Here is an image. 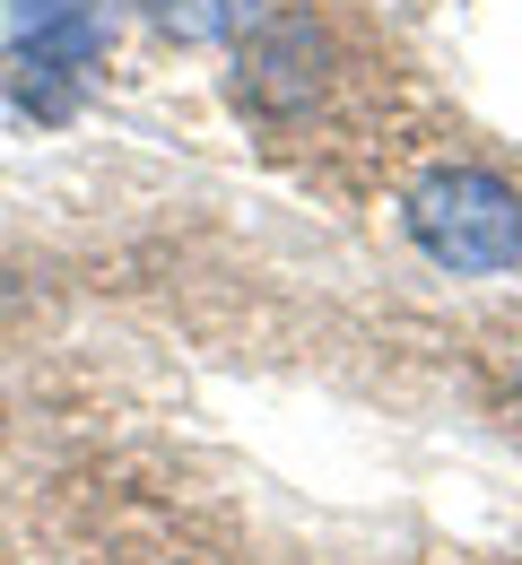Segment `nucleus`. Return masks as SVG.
<instances>
[{"label":"nucleus","mask_w":522,"mask_h":565,"mask_svg":"<svg viewBox=\"0 0 522 565\" xmlns=\"http://www.w3.org/2000/svg\"><path fill=\"white\" fill-rule=\"evenodd\" d=\"M0 426H9V401H0Z\"/></svg>","instance_id":"nucleus-5"},{"label":"nucleus","mask_w":522,"mask_h":565,"mask_svg":"<svg viewBox=\"0 0 522 565\" xmlns=\"http://www.w3.org/2000/svg\"><path fill=\"white\" fill-rule=\"evenodd\" d=\"M340 96V35L313 9H270L253 35H235V105L270 131H297Z\"/></svg>","instance_id":"nucleus-2"},{"label":"nucleus","mask_w":522,"mask_h":565,"mask_svg":"<svg viewBox=\"0 0 522 565\" xmlns=\"http://www.w3.org/2000/svg\"><path fill=\"white\" fill-rule=\"evenodd\" d=\"M401 217L418 253L452 279H497L522 262V192L497 166H427L401 192Z\"/></svg>","instance_id":"nucleus-1"},{"label":"nucleus","mask_w":522,"mask_h":565,"mask_svg":"<svg viewBox=\"0 0 522 565\" xmlns=\"http://www.w3.org/2000/svg\"><path fill=\"white\" fill-rule=\"evenodd\" d=\"M96 18H62V26H35V44H9L0 53V87L18 96V105H35L44 122H62L78 105V78L96 62Z\"/></svg>","instance_id":"nucleus-3"},{"label":"nucleus","mask_w":522,"mask_h":565,"mask_svg":"<svg viewBox=\"0 0 522 565\" xmlns=\"http://www.w3.org/2000/svg\"><path fill=\"white\" fill-rule=\"evenodd\" d=\"M514 392H522V383H514Z\"/></svg>","instance_id":"nucleus-6"},{"label":"nucleus","mask_w":522,"mask_h":565,"mask_svg":"<svg viewBox=\"0 0 522 565\" xmlns=\"http://www.w3.org/2000/svg\"><path fill=\"white\" fill-rule=\"evenodd\" d=\"M149 18L174 44H235L270 18V0H149Z\"/></svg>","instance_id":"nucleus-4"}]
</instances>
